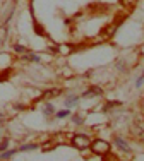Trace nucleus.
I'll return each instance as SVG.
<instances>
[{"label":"nucleus","instance_id":"obj_11","mask_svg":"<svg viewBox=\"0 0 144 161\" xmlns=\"http://www.w3.org/2000/svg\"><path fill=\"white\" fill-rule=\"evenodd\" d=\"M115 106H122V103H120V101H110V103H107V105H105V108H103V110H105V112H110V110H112V108H115Z\"/></svg>","mask_w":144,"mask_h":161},{"label":"nucleus","instance_id":"obj_18","mask_svg":"<svg viewBox=\"0 0 144 161\" xmlns=\"http://www.w3.org/2000/svg\"><path fill=\"white\" fill-rule=\"evenodd\" d=\"M137 129L144 130V120H139V122H137Z\"/></svg>","mask_w":144,"mask_h":161},{"label":"nucleus","instance_id":"obj_10","mask_svg":"<svg viewBox=\"0 0 144 161\" xmlns=\"http://www.w3.org/2000/svg\"><path fill=\"white\" fill-rule=\"evenodd\" d=\"M14 52H16V53H29V50L26 48V46H24V45H14Z\"/></svg>","mask_w":144,"mask_h":161},{"label":"nucleus","instance_id":"obj_17","mask_svg":"<svg viewBox=\"0 0 144 161\" xmlns=\"http://www.w3.org/2000/svg\"><path fill=\"white\" fill-rule=\"evenodd\" d=\"M29 55H31V57H24V58L31 60V62H40V60H41V57H40V55H34V53H29Z\"/></svg>","mask_w":144,"mask_h":161},{"label":"nucleus","instance_id":"obj_14","mask_svg":"<svg viewBox=\"0 0 144 161\" xmlns=\"http://www.w3.org/2000/svg\"><path fill=\"white\" fill-rule=\"evenodd\" d=\"M57 147V142H45V144L41 146V149L46 153V151H52V149H55Z\"/></svg>","mask_w":144,"mask_h":161},{"label":"nucleus","instance_id":"obj_6","mask_svg":"<svg viewBox=\"0 0 144 161\" xmlns=\"http://www.w3.org/2000/svg\"><path fill=\"white\" fill-rule=\"evenodd\" d=\"M33 27H34V33H36L38 36H45V34H46V33H45V29H43V26L36 21V19L33 21Z\"/></svg>","mask_w":144,"mask_h":161},{"label":"nucleus","instance_id":"obj_3","mask_svg":"<svg viewBox=\"0 0 144 161\" xmlns=\"http://www.w3.org/2000/svg\"><path fill=\"white\" fill-rule=\"evenodd\" d=\"M101 94H103V89H101V87L91 86L89 89H88V91L82 94V96H84V98H91V96H101Z\"/></svg>","mask_w":144,"mask_h":161},{"label":"nucleus","instance_id":"obj_9","mask_svg":"<svg viewBox=\"0 0 144 161\" xmlns=\"http://www.w3.org/2000/svg\"><path fill=\"white\" fill-rule=\"evenodd\" d=\"M43 113H45V117H50V115H53L55 113V108L52 103H46L45 105V108H43Z\"/></svg>","mask_w":144,"mask_h":161},{"label":"nucleus","instance_id":"obj_4","mask_svg":"<svg viewBox=\"0 0 144 161\" xmlns=\"http://www.w3.org/2000/svg\"><path fill=\"white\" fill-rule=\"evenodd\" d=\"M115 144H117V146H118V147H120L122 151H125V153H129V151H130L129 144H127V142H125V140L122 139V137H115Z\"/></svg>","mask_w":144,"mask_h":161},{"label":"nucleus","instance_id":"obj_5","mask_svg":"<svg viewBox=\"0 0 144 161\" xmlns=\"http://www.w3.org/2000/svg\"><path fill=\"white\" fill-rule=\"evenodd\" d=\"M62 94V89H59V87H55V89H50V91H46L45 94H43V98H57V96H60Z\"/></svg>","mask_w":144,"mask_h":161},{"label":"nucleus","instance_id":"obj_16","mask_svg":"<svg viewBox=\"0 0 144 161\" xmlns=\"http://www.w3.org/2000/svg\"><path fill=\"white\" fill-rule=\"evenodd\" d=\"M7 147H9V137H5V139L0 142V153H2V151H5Z\"/></svg>","mask_w":144,"mask_h":161},{"label":"nucleus","instance_id":"obj_19","mask_svg":"<svg viewBox=\"0 0 144 161\" xmlns=\"http://www.w3.org/2000/svg\"><path fill=\"white\" fill-rule=\"evenodd\" d=\"M2 118H4V117H2V113H0V120H2Z\"/></svg>","mask_w":144,"mask_h":161},{"label":"nucleus","instance_id":"obj_2","mask_svg":"<svg viewBox=\"0 0 144 161\" xmlns=\"http://www.w3.org/2000/svg\"><path fill=\"white\" fill-rule=\"evenodd\" d=\"M70 144L77 147V149L84 151V149H89L91 146V137L86 134H74L72 135V140H70Z\"/></svg>","mask_w":144,"mask_h":161},{"label":"nucleus","instance_id":"obj_7","mask_svg":"<svg viewBox=\"0 0 144 161\" xmlns=\"http://www.w3.org/2000/svg\"><path fill=\"white\" fill-rule=\"evenodd\" d=\"M16 153H17V149H9V151L5 149V151L0 153V158H2V159H9V158H12Z\"/></svg>","mask_w":144,"mask_h":161},{"label":"nucleus","instance_id":"obj_12","mask_svg":"<svg viewBox=\"0 0 144 161\" xmlns=\"http://www.w3.org/2000/svg\"><path fill=\"white\" fill-rule=\"evenodd\" d=\"M38 149V144H22L17 151H34Z\"/></svg>","mask_w":144,"mask_h":161},{"label":"nucleus","instance_id":"obj_13","mask_svg":"<svg viewBox=\"0 0 144 161\" xmlns=\"http://www.w3.org/2000/svg\"><path fill=\"white\" fill-rule=\"evenodd\" d=\"M72 122H74L75 125H82V124H84V117L75 113V115H72Z\"/></svg>","mask_w":144,"mask_h":161},{"label":"nucleus","instance_id":"obj_1","mask_svg":"<svg viewBox=\"0 0 144 161\" xmlns=\"http://www.w3.org/2000/svg\"><path fill=\"white\" fill-rule=\"evenodd\" d=\"M91 151L94 153V154H108L110 151H112V146H110V142H107V140H103V139H94V140H91Z\"/></svg>","mask_w":144,"mask_h":161},{"label":"nucleus","instance_id":"obj_8","mask_svg":"<svg viewBox=\"0 0 144 161\" xmlns=\"http://www.w3.org/2000/svg\"><path fill=\"white\" fill-rule=\"evenodd\" d=\"M77 103H79V96H72V98H67L64 101V105L67 108H70V106H74V105H77Z\"/></svg>","mask_w":144,"mask_h":161},{"label":"nucleus","instance_id":"obj_15","mask_svg":"<svg viewBox=\"0 0 144 161\" xmlns=\"http://www.w3.org/2000/svg\"><path fill=\"white\" fill-rule=\"evenodd\" d=\"M70 117V110H62V112L57 113V118H67Z\"/></svg>","mask_w":144,"mask_h":161}]
</instances>
